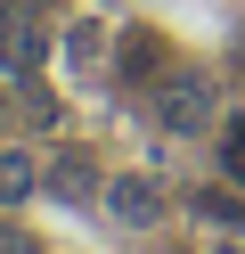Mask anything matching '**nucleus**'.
I'll return each mask as SVG.
<instances>
[{
	"instance_id": "obj_3",
	"label": "nucleus",
	"mask_w": 245,
	"mask_h": 254,
	"mask_svg": "<svg viewBox=\"0 0 245 254\" xmlns=\"http://www.w3.org/2000/svg\"><path fill=\"white\" fill-rule=\"evenodd\" d=\"M106 213L131 221V230H155L163 221V189L147 181V172H123V181H106Z\"/></svg>"
},
{
	"instance_id": "obj_1",
	"label": "nucleus",
	"mask_w": 245,
	"mask_h": 254,
	"mask_svg": "<svg viewBox=\"0 0 245 254\" xmlns=\"http://www.w3.org/2000/svg\"><path fill=\"white\" fill-rule=\"evenodd\" d=\"M147 107H155V123H163V131H204V123L221 115V99H212V82H204V74H155Z\"/></svg>"
},
{
	"instance_id": "obj_5",
	"label": "nucleus",
	"mask_w": 245,
	"mask_h": 254,
	"mask_svg": "<svg viewBox=\"0 0 245 254\" xmlns=\"http://www.w3.org/2000/svg\"><path fill=\"white\" fill-rule=\"evenodd\" d=\"M65 58H74V74H90L98 58H106V25H98V17H74V25H65Z\"/></svg>"
},
{
	"instance_id": "obj_8",
	"label": "nucleus",
	"mask_w": 245,
	"mask_h": 254,
	"mask_svg": "<svg viewBox=\"0 0 245 254\" xmlns=\"http://www.w3.org/2000/svg\"><path fill=\"white\" fill-rule=\"evenodd\" d=\"M221 172H229V181L245 189V107L229 115V131H221Z\"/></svg>"
},
{
	"instance_id": "obj_6",
	"label": "nucleus",
	"mask_w": 245,
	"mask_h": 254,
	"mask_svg": "<svg viewBox=\"0 0 245 254\" xmlns=\"http://www.w3.org/2000/svg\"><path fill=\"white\" fill-rule=\"evenodd\" d=\"M123 74H131V82H155V74H163V41L155 33H123Z\"/></svg>"
},
{
	"instance_id": "obj_7",
	"label": "nucleus",
	"mask_w": 245,
	"mask_h": 254,
	"mask_svg": "<svg viewBox=\"0 0 245 254\" xmlns=\"http://www.w3.org/2000/svg\"><path fill=\"white\" fill-rule=\"evenodd\" d=\"M49 189H57L65 205H90V189H98V172H90V156H65V164L49 172Z\"/></svg>"
},
{
	"instance_id": "obj_9",
	"label": "nucleus",
	"mask_w": 245,
	"mask_h": 254,
	"mask_svg": "<svg viewBox=\"0 0 245 254\" xmlns=\"http://www.w3.org/2000/svg\"><path fill=\"white\" fill-rule=\"evenodd\" d=\"M0 254H41V246H33V230H16V221H0Z\"/></svg>"
},
{
	"instance_id": "obj_2",
	"label": "nucleus",
	"mask_w": 245,
	"mask_h": 254,
	"mask_svg": "<svg viewBox=\"0 0 245 254\" xmlns=\"http://www.w3.org/2000/svg\"><path fill=\"white\" fill-rule=\"evenodd\" d=\"M41 66V25L33 0H0V74H33Z\"/></svg>"
},
{
	"instance_id": "obj_4",
	"label": "nucleus",
	"mask_w": 245,
	"mask_h": 254,
	"mask_svg": "<svg viewBox=\"0 0 245 254\" xmlns=\"http://www.w3.org/2000/svg\"><path fill=\"white\" fill-rule=\"evenodd\" d=\"M33 189H41V164L25 148H0V205H25Z\"/></svg>"
}]
</instances>
